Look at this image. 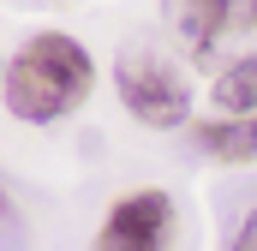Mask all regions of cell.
Here are the masks:
<instances>
[{"label":"cell","instance_id":"1","mask_svg":"<svg viewBox=\"0 0 257 251\" xmlns=\"http://www.w3.org/2000/svg\"><path fill=\"white\" fill-rule=\"evenodd\" d=\"M96 90V60L84 42H72L66 30H42L30 36L12 66L0 72V96H6V114L24 126H48L66 120L72 108H84Z\"/></svg>","mask_w":257,"mask_h":251},{"label":"cell","instance_id":"5","mask_svg":"<svg viewBox=\"0 0 257 251\" xmlns=\"http://www.w3.org/2000/svg\"><path fill=\"white\" fill-rule=\"evenodd\" d=\"M192 138H197V150H209L215 162H233V168L257 162V114H239V120L215 114V120L192 126Z\"/></svg>","mask_w":257,"mask_h":251},{"label":"cell","instance_id":"8","mask_svg":"<svg viewBox=\"0 0 257 251\" xmlns=\"http://www.w3.org/2000/svg\"><path fill=\"white\" fill-rule=\"evenodd\" d=\"M6 233H18V215H12V203H6V191H0V239Z\"/></svg>","mask_w":257,"mask_h":251},{"label":"cell","instance_id":"2","mask_svg":"<svg viewBox=\"0 0 257 251\" xmlns=\"http://www.w3.org/2000/svg\"><path fill=\"white\" fill-rule=\"evenodd\" d=\"M114 90H120V108H126L132 120L144 126H186L192 120V90H186V78H180V66L162 60L156 48H120V60H114Z\"/></svg>","mask_w":257,"mask_h":251},{"label":"cell","instance_id":"6","mask_svg":"<svg viewBox=\"0 0 257 251\" xmlns=\"http://www.w3.org/2000/svg\"><path fill=\"white\" fill-rule=\"evenodd\" d=\"M209 96H215V114H227V120L257 114V54H239L233 66H221Z\"/></svg>","mask_w":257,"mask_h":251},{"label":"cell","instance_id":"4","mask_svg":"<svg viewBox=\"0 0 257 251\" xmlns=\"http://www.w3.org/2000/svg\"><path fill=\"white\" fill-rule=\"evenodd\" d=\"M174 239V197L168 191H132L108 209L96 251H168Z\"/></svg>","mask_w":257,"mask_h":251},{"label":"cell","instance_id":"3","mask_svg":"<svg viewBox=\"0 0 257 251\" xmlns=\"http://www.w3.org/2000/svg\"><path fill=\"white\" fill-rule=\"evenodd\" d=\"M168 30L197 66L221 72V48L257 36V0H162Z\"/></svg>","mask_w":257,"mask_h":251},{"label":"cell","instance_id":"7","mask_svg":"<svg viewBox=\"0 0 257 251\" xmlns=\"http://www.w3.org/2000/svg\"><path fill=\"white\" fill-rule=\"evenodd\" d=\"M233 251H257V209H245V221L233 233Z\"/></svg>","mask_w":257,"mask_h":251}]
</instances>
